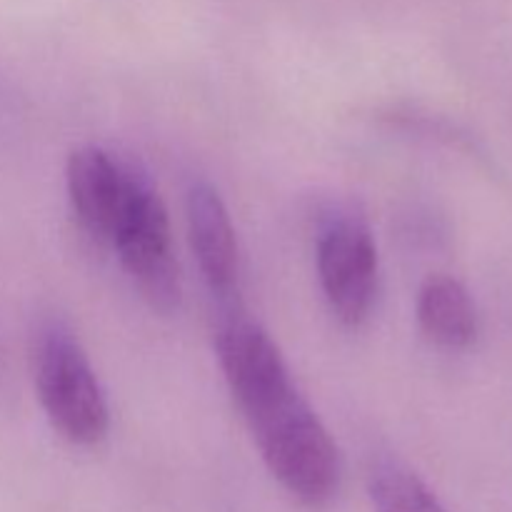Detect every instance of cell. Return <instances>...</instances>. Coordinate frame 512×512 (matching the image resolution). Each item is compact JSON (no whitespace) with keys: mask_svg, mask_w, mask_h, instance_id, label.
Instances as JSON below:
<instances>
[{"mask_svg":"<svg viewBox=\"0 0 512 512\" xmlns=\"http://www.w3.org/2000/svg\"><path fill=\"white\" fill-rule=\"evenodd\" d=\"M318 273L333 313L363 323L378 293V250L363 220L338 218L320 233Z\"/></svg>","mask_w":512,"mask_h":512,"instance_id":"277c9868","label":"cell"},{"mask_svg":"<svg viewBox=\"0 0 512 512\" xmlns=\"http://www.w3.org/2000/svg\"><path fill=\"white\" fill-rule=\"evenodd\" d=\"M368 485L375 512H448L438 495L398 460H378Z\"/></svg>","mask_w":512,"mask_h":512,"instance_id":"ba28073f","label":"cell"},{"mask_svg":"<svg viewBox=\"0 0 512 512\" xmlns=\"http://www.w3.org/2000/svg\"><path fill=\"white\" fill-rule=\"evenodd\" d=\"M188 228L205 283L220 298L233 295L238 283V243L223 198L213 185L198 183L190 188Z\"/></svg>","mask_w":512,"mask_h":512,"instance_id":"8992f818","label":"cell"},{"mask_svg":"<svg viewBox=\"0 0 512 512\" xmlns=\"http://www.w3.org/2000/svg\"><path fill=\"white\" fill-rule=\"evenodd\" d=\"M273 478L308 508H323L340 485V455L293 380L238 403Z\"/></svg>","mask_w":512,"mask_h":512,"instance_id":"6da1fadb","label":"cell"},{"mask_svg":"<svg viewBox=\"0 0 512 512\" xmlns=\"http://www.w3.org/2000/svg\"><path fill=\"white\" fill-rule=\"evenodd\" d=\"M418 323L433 343L460 350L478 335V310L460 280L433 275L420 288Z\"/></svg>","mask_w":512,"mask_h":512,"instance_id":"52a82bcc","label":"cell"},{"mask_svg":"<svg viewBox=\"0 0 512 512\" xmlns=\"http://www.w3.org/2000/svg\"><path fill=\"white\" fill-rule=\"evenodd\" d=\"M133 170L100 148H80L68 160V193L80 225L100 243H110L128 198Z\"/></svg>","mask_w":512,"mask_h":512,"instance_id":"5b68a950","label":"cell"},{"mask_svg":"<svg viewBox=\"0 0 512 512\" xmlns=\"http://www.w3.org/2000/svg\"><path fill=\"white\" fill-rule=\"evenodd\" d=\"M135 288L160 313H170L180 303L178 263L170 243L168 210L150 183L133 175L123 213L110 240Z\"/></svg>","mask_w":512,"mask_h":512,"instance_id":"3957f363","label":"cell"},{"mask_svg":"<svg viewBox=\"0 0 512 512\" xmlns=\"http://www.w3.org/2000/svg\"><path fill=\"white\" fill-rule=\"evenodd\" d=\"M35 388L45 415L63 438L95 445L108 433V403L83 348L68 328L53 323L35 343Z\"/></svg>","mask_w":512,"mask_h":512,"instance_id":"7a4b0ae2","label":"cell"}]
</instances>
